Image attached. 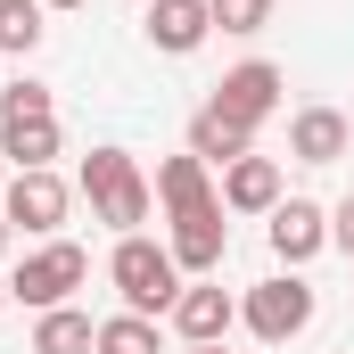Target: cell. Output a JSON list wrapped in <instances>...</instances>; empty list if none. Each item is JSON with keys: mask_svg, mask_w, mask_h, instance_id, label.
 Returning a JSON list of instances; mask_svg holds the SVG:
<instances>
[{"mask_svg": "<svg viewBox=\"0 0 354 354\" xmlns=\"http://www.w3.org/2000/svg\"><path fill=\"white\" fill-rule=\"evenodd\" d=\"M91 346H99V322L83 305H58V313L33 322V354H91Z\"/></svg>", "mask_w": 354, "mask_h": 354, "instance_id": "cell-16", "label": "cell"}, {"mask_svg": "<svg viewBox=\"0 0 354 354\" xmlns=\"http://www.w3.org/2000/svg\"><path fill=\"white\" fill-rule=\"evenodd\" d=\"M346 149H354V124L338 107H297L288 115V157L297 165H338Z\"/></svg>", "mask_w": 354, "mask_h": 354, "instance_id": "cell-11", "label": "cell"}, {"mask_svg": "<svg viewBox=\"0 0 354 354\" xmlns=\"http://www.w3.org/2000/svg\"><path fill=\"white\" fill-rule=\"evenodd\" d=\"M330 248H338V256H354V198H338V206H330Z\"/></svg>", "mask_w": 354, "mask_h": 354, "instance_id": "cell-21", "label": "cell"}, {"mask_svg": "<svg viewBox=\"0 0 354 354\" xmlns=\"http://www.w3.org/2000/svg\"><path fill=\"white\" fill-rule=\"evenodd\" d=\"M140 33H149V50L189 58V50L214 33V8H206V0H149V8H140Z\"/></svg>", "mask_w": 354, "mask_h": 354, "instance_id": "cell-10", "label": "cell"}, {"mask_svg": "<svg viewBox=\"0 0 354 354\" xmlns=\"http://www.w3.org/2000/svg\"><path fill=\"white\" fill-rule=\"evenodd\" d=\"M0 189H8V181H0Z\"/></svg>", "mask_w": 354, "mask_h": 354, "instance_id": "cell-27", "label": "cell"}, {"mask_svg": "<svg viewBox=\"0 0 354 354\" xmlns=\"http://www.w3.org/2000/svg\"><path fill=\"white\" fill-rule=\"evenodd\" d=\"M8 239H17V231H8V214H0V256H8Z\"/></svg>", "mask_w": 354, "mask_h": 354, "instance_id": "cell-22", "label": "cell"}, {"mask_svg": "<svg viewBox=\"0 0 354 354\" xmlns=\"http://www.w3.org/2000/svg\"><path fill=\"white\" fill-rule=\"evenodd\" d=\"M91 280V256L75 239H41L25 264L8 272V297L17 305H33V313H58V305H75V288Z\"/></svg>", "mask_w": 354, "mask_h": 354, "instance_id": "cell-4", "label": "cell"}, {"mask_svg": "<svg viewBox=\"0 0 354 354\" xmlns=\"http://www.w3.org/2000/svg\"><path fill=\"white\" fill-rule=\"evenodd\" d=\"M0 313H8V280H0Z\"/></svg>", "mask_w": 354, "mask_h": 354, "instance_id": "cell-25", "label": "cell"}, {"mask_svg": "<svg viewBox=\"0 0 354 354\" xmlns=\"http://www.w3.org/2000/svg\"><path fill=\"white\" fill-rule=\"evenodd\" d=\"M288 189H280V157H239V165H223V206L231 214H272Z\"/></svg>", "mask_w": 354, "mask_h": 354, "instance_id": "cell-13", "label": "cell"}, {"mask_svg": "<svg viewBox=\"0 0 354 354\" xmlns=\"http://www.w3.org/2000/svg\"><path fill=\"white\" fill-rule=\"evenodd\" d=\"M231 206L214 198V206H198V214H174V231H165V248H174V264L189 272V280H214L223 272V256H231V223H223Z\"/></svg>", "mask_w": 354, "mask_h": 354, "instance_id": "cell-6", "label": "cell"}, {"mask_svg": "<svg viewBox=\"0 0 354 354\" xmlns=\"http://www.w3.org/2000/svg\"><path fill=\"white\" fill-rule=\"evenodd\" d=\"M189 157H198V165H239V157H256V132L231 124L223 107H198V115H189Z\"/></svg>", "mask_w": 354, "mask_h": 354, "instance_id": "cell-14", "label": "cell"}, {"mask_svg": "<svg viewBox=\"0 0 354 354\" xmlns=\"http://www.w3.org/2000/svg\"><path fill=\"white\" fill-rule=\"evenodd\" d=\"M0 214H8V231H33V239H58V223L75 214V189L50 174H8V189H0Z\"/></svg>", "mask_w": 354, "mask_h": 354, "instance_id": "cell-5", "label": "cell"}, {"mask_svg": "<svg viewBox=\"0 0 354 354\" xmlns=\"http://www.w3.org/2000/svg\"><path fill=\"white\" fill-rule=\"evenodd\" d=\"M206 8H214L223 33H264L272 25V0H206Z\"/></svg>", "mask_w": 354, "mask_h": 354, "instance_id": "cell-19", "label": "cell"}, {"mask_svg": "<svg viewBox=\"0 0 354 354\" xmlns=\"http://www.w3.org/2000/svg\"><path fill=\"white\" fill-rule=\"evenodd\" d=\"M181 354H231V346H181Z\"/></svg>", "mask_w": 354, "mask_h": 354, "instance_id": "cell-24", "label": "cell"}, {"mask_svg": "<svg viewBox=\"0 0 354 354\" xmlns=\"http://www.w3.org/2000/svg\"><path fill=\"white\" fill-rule=\"evenodd\" d=\"M58 157V115H0V165L41 174Z\"/></svg>", "mask_w": 354, "mask_h": 354, "instance_id": "cell-15", "label": "cell"}, {"mask_svg": "<svg viewBox=\"0 0 354 354\" xmlns=\"http://www.w3.org/2000/svg\"><path fill=\"white\" fill-rule=\"evenodd\" d=\"M75 189L91 198V223H107L115 239H132V231L157 214V181L140 174V157H132V149H91Z\"/></svg>", "mask_w": 354, "mask_h": 354, "instance_id": "cell-1", "label": "cell"}, {"mask_svg": "<svg viewBox=\"0 0 354 354\" xmlns=\"http://www.w3.org/2000/svg\"><path fill=\"white\" fill-rule=\"evenodd\" d=\"M280 83H288V75H280L272 58H239V66L214 83V99H206V107H223L231 124H248V132H256L264 115H280Z\"/></svg>", "mask_w": 354, "mask_h": 354, "instance_id": "cell-7", "label": "cell"}, {"mask_svg": "<svg viewBox=\"0 0 354 354\" xmlns=\"http://www.w3.org/2000/svg\"><path fill=\"white\" fill-rule=\"evenodd\" d=\"M107 280H115L124 313H149V322H165V313H174V297L189 288V272L174 264V248H165V239H149V231L115 239V256H107Z\"/></svg>", "mask_w": 354, "mask_h": 354, "instance_id": "cell-2", "label": "cell"}, {"mask_svg": "<svg viewBox=\"0 0 354 354\" xmlns=\"http://www.w3.org/2000/svg\"><path fill=\"white\" fill-rule=\"evenodd\" d=\"M140 8H149V0H140Z\"/></svg>", "mask_w": 354, "mask_h": 354, "instance_id": "cell-26", "label": "cell"}, {"mask_svg": "<svg viewBox=\"0 0 354 354\" xmlns=\"http://www.w3.org/2000/svg\"><path fill=\"white\" fill-rule=\"evenodd\" d=\"M214 198H223V189H214V165H198L189 149L157 165V206H165V223H174V214H198V206H214Z\"/></svg>", "mask_w": 354, "mask_h": 354, "instance_id": "cell-12", "label": "cell"}, {"mask_svg": "<svg viewBox=\"0 0 354 354\" xmlns=\"http://www.w3.org/2000/svg\"><path fill=\"white\" fill-rule=\"evenodd\" d=\"M313 305H322V297H313L305 272H272V280H256V288L239 297V322H248L264 346H288V338L313 330Z\"/></svg>", "mask_w": 354, "mask_h": 354, "instance_id": "cell-3", "label": "cell"}, {"mask_svg": "<svg viewBox=\"0 0 354 354\" xmlns=\"http://www.w3.org/2000/svg\"><path fill=\"white\" fill-rule=\"evenodd\" d=\"M41 33H50V8L41 0H0V50L8 58H33Z\"/></svg>", "mask_w": 354, "mask_h": 354, "instance_id": "cell-17", "label": "cell"}, {"mask_svg": "<svg viewBox=\"0 0 354 354\" xmlns=\"http://www.w3.org/2000/svg\"><path fill=\"white\" fill-rule=\"evenodd\" d=\"M0 115H58V99H50V83H33V75H17V83L0 91Z\"/></svg>", "mask_w": 354, "mask_h": 354, "instance_id": "cell-20", "label": "cell"}, {"mask_svg": "<svg viewBox=\"0 0 354 354\" xmlns=\"http://www.w3.org/2000/svg\"><path fill=\"white\" fill-rule=\"evenodd\" d=\"M322 248H330V206L280 198V206H272V256H280V272H305Z\"/></svg>", "mask_w": 354, "mask_h": 354, "instance_id": "cell-8", "label": "cell"}, {"mask_svg": "<svg viewBox=\"0 0 354 354\" xmlns=\"http://www.w3.org/2000/svg\"><path fill=\"white\" fill-rule=\"evenodd\" d=\"M231 322H239V297H231L223 280H189V288L174 297L181 346H223V338H231Z\"/></svg>", "mask_w": 354, "mask_h": 354, "instance_id": "cell-9", "label": "cell"}, {"mask_svg": "<svg viewBox=\"0 0 354 354\" xmlns=\"http://www.w3.org/2000/svg\"><path fill=\"white\" fill-rule=\"evenodd\" d=\"M91 354H165V330L149 313H115V322H99V346Z\"/></svg>", "mask_w": 354, "mask_h": 354, "instance_id": "cell-18", "label": "cell"}, {"mask_svg": "<svg viewBox=\"0 0 354 354\" xmlns=\"http://www.w3.org/2000/svg\"><path fill=\"white\" fill-rule=\"evenodd\" d=\"M41 8H91V0H41Z\"/></svg>", "mask_w": 354, "mask_h": 354, "instance_id": "cell-23", "label": "cell"}]
</instances>
